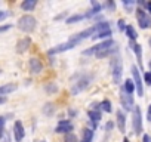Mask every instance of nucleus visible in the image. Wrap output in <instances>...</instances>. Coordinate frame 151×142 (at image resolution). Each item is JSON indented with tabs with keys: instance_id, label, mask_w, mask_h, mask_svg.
<instances>
[{
	"instance_id": "nucleus-42",
	"label": "nucleus",
	"mask_w": 151,
	"mask_h": 142,
	"mask_svg": "<svg viewBox=\"0 0 151 142\" xmlns=\"http://www.w3.org/2000/svg\"><path fill=\"white\" fill-rule=\"evenodd\" d=\"M150 68H151V61H150Z\"/></svg>"
},
{
	"instance_id": "nucleus-41",
	"label": "nucleus",
	"mask_w": 151,
	"mask_h": 142,
	"mask_svg": "<svg viewBox=\"0 0 151 142\" xmlns=\"http://www.w3.org/2000/svg\"><path fill=\"white\" fill-rule=\"evenodd\" d=\"M123 142H129V139H127V138H124V139H123Z\"/></svg>"
},
{
	"instance_id": "nucleus-3",
	"label": "nucleus",
	"mask_w": 151,
	"mask_h": 142,
	"mask_svg": "<svg viewBox=\"0 0 151 142\" xmlns=\"http://www.w3.org/2000/svg\"><path fill=\"white\" fill-rule=\"evenodd\" d=\"M117 46V43L114 42V40H111V39H108V40H104L102 43H99V44H95L93 47H91V49H86V50H83V55H96V53H101V52H104V50H107V49H111V47H116Z\"/></svg>"
},
{
	"instance_id": "nucleus-43",
	"label": "nucleus",
	"mask_w": 151,
	"mask_h": 142,
	"mask_svg": "<svg viewBox=\"0 0 151 142\" xmlns=\"http://www.w3.org/2000/svg\"><path fill=\"white\" fill-rule=\"evenodd\" d=\"M150 46H151V39H150Z\"/></svg>"
},
{
	"instance_id": "nucleus-16",
	"label": "nucleus",
	"mask_w": 151,
	"mask_h": 142,
	"mask_svg": "<svg viewBox=\"0 0 151 142\" xmlns=\"http://www.w3.org/2000/svg\"><path fill=\"white\" fill-rule=\"evenodd\" d=\"M117 126L120 132H126V115L122 111H117Z\"/></svg>"
},
{
	"instance_id": "nucleus-19",
	"label": "nucleus",
	"mask_w": 151,
	"mask_h": 142,
	"mask_svg": "<svg viewBox=\"0 0 151 142\" xmlns=\"http://www.w3.org/2000/svg\"><path fill=\"white\" fill-rule=\"evenodd\" d=\"M36 5H37L36 0H25V2L21 3V8H22L24 11H33V9L36 8Z\"/></svg>"
},
{
	"instance_id": "nucleus-31",
	"label": "nucleus",
	"mask_w": 151,
	"mask_h": 142,
	"mask_svg": "<svg viewBox=\"0 0 151 142\" xmlns=\"http://www.w3.org/2000/svg\"><path fill=\"white\" fill-rule=\"evenodd\" d=\"M144 80H145L148 85H151V73H145V74H144Z\"/></svg>"
},
{
	"instance_id": "nucleus-4",
	"label": "nucleus",
	"mask_w": 151,
	"mask_h": 142,
	"mask_svg": "<svg viewBox=\"0 0 151 142\" xmlns=\"http://www.w3.org/2000/svg\"><path fill=\"white\" fill-rule=\"evenodd\" d=\"M110 36H111L110 24H107V22H99V24H98V30H96V33L93 34L92 39H107V40H108Z\"/></svg>"
},
{
	"instance_id": "nucleus-13",
	"label": "nucleus",
	"mask_w": 151,
	"mask_h": 142,
	"mask_svg": "<svg viewBox=\"0 0 151 142\" xmlns=\"http://www.w3.org/2000/svg\"><path fill=\"white\" fill-rule=\"evenodd\" d=\"M70 130H73V124L68 121V120H62L58 123L55 132L56 133H70Z\"/></svg>"
},
{
	"instance_id": "nucleus-33",
	"label": "nucleus",
	"mask_w": 151,
	"mask_h": 142,
	"mask_svg": "<svg viewBox=\"0 0 151 142\" xmlns=\"http://www.w3.org/2000/svg\"><path fill=\"white\" fill-rule=\"evenodd\" d=\"M46 90H47V92H56V90H58V87H56V86H47V87H46Z\"/></svg>"
},
{
	"instance_id": "nucleus-32",
	"label": "nucleus",
	"mask_w": 151,
	"mask_h": 142,
	"mask_svg": "<svg viewBox=\"0 0 151 142\" xmlns=\"http://www.w3.org/2000/svg\"><path fill=\"white\" fill-rule=\"evenodd\" d=\"M119 28L120 30H126V25H124V21L123 19H119Z\"/></svg>"
},
{
	"instance_id": "nucleus-27",
	"label": "nucleus",
	"mask_w": 151,
	"mask_h": 142,
	"mask_svg": "<svg viewBox=\"0 0 151 142\" xmlns=\"http://www.w3.org/2000/svg\"><path fill=\"white\" fill-rule=\"evenodd\" d=\"M43 113L47 114V115H50V114L53 113V105H52V104H46L45 108H43Z\"/></svg>"
},
{
	"instance_id": "nucleus-29",
	"label": "nucleus",
	"mask_w": 151,
	"mask_h": 142,
	"mask_svg": "<svg viewBox=\"0 0 151 142\" xmlns=\"http://www.w3.org/2000/svg\"><path fill=\"white\" fill-rule=\"evenodd\" d=\"M3 129H5V117L0 115V138L3 136Z\"/></svg>"
},
{
	"instance_id": "nucleus-21",
	"label": "nucleus",
	"mask_w": 151,
	"mask_h": 142,
	"mask_svg": "<svg viewBox=\"0 0 151 142\" xmlns=\"http://www.w3.org/2000/svg\"><path fill=\"white\" fill-rule=\"evenodd\" d=\"M123 89H124L129 95H132V93H133V90L136 89V86H135L133 80H129V79H127V80L124 82V87H123Z\"/></svg>"
},
{
	"instance_id": "nucleus-30",
	"label": "nucleus",
	"mask_w": 151,
	"mask_h": 142,
	"mask_svg": "<svg viewBox=\"0 0 151 142\" xmlns=\"http://www.w3.org/2000/svg\"><path fill=\"white\" fill-rule=\"evenodd\" d=\"M11 24H6V25H0V33H5V31H8V30H11Z\"/></svg>"
},
{
	"instance_id": "nucleus-17",
	"label": "nucleus",
	"mask_w": 151,
	"mask_h": 142,
	"mask_svg": "<svg viewBox=\"0 0 151 142\" xmlns=\"http://www.w3.org/2000/svg\"><path fill=\"white\" fill-rule=\"evenodd\" d=\"M89 118H91V123H92L93 127H95L96 123L101 120V113L96 111V110H92V111H89Z\"/></svg>"
},
{
	"instance_id": "nucleus-6",
	"label": "nucleus",
	"mask_w": 151,
	"mask_h": 142,
	"mask_svg": "<svg viewBox=\"0 0 151 142\" xmlns=\"http://www.w3.org/2000/svg\"><path fill=\"white\" fill-rule=\"evenodd\" d=\"M133 132L136 135H139L142 132V117H141V108L135 105L133 108Z\"/></svg>"
},
{
	"instance_id": "nucleus-36",
	"label": "nucleus",
	"mask_w": 151,
	"mask_h": 142,
	"mask_svg": "<svg viewBox=\"0 0 151 142\" xmlns=\"http://www.w3.org/2000/svg\"><path fill=\"white\" fill-rule=\"evenodd\" d=\"M123 3H124L126 6H127V5H129V6H132V5H133L135 2H132V0H129V2H127V0H124V2H123Z\"/></svg>"
},
{
	"instance_id": "nucleus-38",
	"label": "nucleus",
	"mask_w": 151,
	"mask_h": 142,
	"mask_svg": "<svg viewBox=\"0 0 151 142\" xmlns=\"http://www.w3.org/2000/svg\"><path fill=\"white\" fill-rule=\"evenodd\" d=\"M144 142H150V136L148 135H144Z\"/></svg>"
},
{
	"instance_id": "nucleus-10",
	"label": "nucleus",
	"mask_w": 151,
	"mask_h": 142,
	"mask_svg": "<svg viewBox=\"0 0 151 142\" xmlns=\"http://www.w3.org/2000/svg\"><path fill=\"white\" fill-rule=\"evenodd\" d=\"M77 44L76 43H73V42H67V43H62V44H58L56 47H53V49H50L47 53L49 55H55V53H61V52H65V50H68V49H73V47H76Z\"/></svg>"
},
{
	"instance_id": "nucleus-39",
	"label": "nucleus",
	"mask_w": 151,
	"mask_h": 142,
	"mask_svg": "<svg viewBox=\"0 0 151 142\" xmlns=\"http://www.w3.org/2000/svg\"><path fill=\"white\" fill-rule=\"evenodd\" d=\"M145 8H147V9L151 12V2H147V6H145Z\"/></svg>"
},
{
	"instance_id": "nucleus-9",
	"label": "nucleus",
	"mask_w": 151,
	"mask_h": 142,
	"mask_svg": "<svg viewBox=\"0 0 151 142\" xmlns=\"http://www.w3.org/2000/svg\"><path fill=\"white\" fill-rule=\"evenodd\" d=\"M120 101H122V105L124 107V110H132V108H135V105H133V96L132 95H129L124 89H122V93H120Z\"/></svg>"
},
{
	"instance_id": "nucleus-11",
	"label": "nucleus",
	"mask_w": 151,
	"mask_h": 142,
	"mask_svg": "<svg viewBox=\"0 0 151 142\" xmlns=\"http://www.w3.org/2000/svg\"><path fill=\"white\" fill-rule=\"evenodd\" d=\"M14 136H15V141L17 142H21L25 136V132H24V126L21 121H15V126H14Z\"/></svg>"
},
{
	"instance_id": "nucleus-7",
	"label": "nucleus",
	"mask_w": 151,
	"mask_h": 142,
	"mask_svg": "<svg viewBox=\"0 0 151 142\" xmlns=\"http://www.w3.org/2000/svg\"><path fill=\"white\" fill-rule=\"evenodd\" d=\"M91 80H92V77L88 76V77H83L82 80H79L77 83H74L73 87H71V95H77V93H80L82 90H85V89L89 86Z\"/></svg>"
},
{
	"instance_id": "nucleus-24",
	"label": "nucleus",
	"mask_w": 151,
	"mask_h": 142,
	"mask_svg": "<svg viewBox=\"0 0 151 142\" xmlns=\"http://www.w3.org/2000/svg\"><path fill=\"white\" fill-rule=\"evenodd\" d=\"M86 18V15H73L70 18H67V24H74V22H79V21H83Z\"/></svg>"
},
{
	"instance_id": "nucleus-15",
	"label": "nucleus",
	"mask_w": 151,
	"mask_h": 142,
	"mask_svg": "<svg viewBox=\"0 0 151 142\" xmlns=\"http://www.w3.org/2000/svg\"><path fill=\"white\" fill-rule=\"evenodd\" d=\"M14 90H17V85H15V83H6V85H3V86H0V96L8 95V93H12Z\"/></svg>"
},
{
	"instance_id": "nucleus-25",
	"label": "nucleus",
	"mask_w": 151,
	"mask_h": 142,
	"mask_svg": "<svg viewBox=\"0 0 151 142\" xmlns=\"http://www.w3.org/2000/svg\"><path fill=\"white\" fill-rule=\"evenodd\" d=\"M101 108H102V111H105V113H111V102L108 101V99H105V101H102L101 104Z\"/></svg>"
},
{
	"instance_id": "nucleus-12",
	"label": "nucleus",
	"mask_w": 151,
	"mask_h": 142,
	"mask_svg": "<svg viewBox=\"0 0 151 142\" xmlns=\"http://www.w3.org/2000/svg\"><path fill=\"white\" fill-rule=\"evenodd\" d=\"M28 65H30V71L33 74H40L42 70H43V65H42L40 59H37V58H31Z\"/></svg>"
},
{
	"instance_id": "nucleus-18",
	"label": "nucleus",
	"mask_w": 151,
	"mask_h": 142,
	"mask_svg": "<svg viewBox=\"0 0 151 142\" xmlns=\"http://www.w3.org/2000/svg\"><path fill=\"white\" fill-rule=\"evenodd\" d=\"M92 11H89L88 14H86V18H91V16H93V15H96L99 11H101V5L98 3V2H95V0H92Z\"/></svg>"
},
{
	"instance_id": "nucleus-35",
	"label": "nucleus",
	"mask_w": 151,
	"mask_h": 142,
	"mask_svg": "<svg viewBox=\"0 0 151 142\" xmlns=\"http://www.w3.org/2000/svg\"><path fill=\"white\" fill-rule=\"evenodd\" d=\"M147 118L151 121V105L148 107V111H147Z\"/></svg>"
},
{
	"instance_id": "nucleus-28",
	"label": "nucleus",
	"mask_w": 151,
	"mask_h": 142,
	"mask_svg": "<svg viewBox=\"0 0 151 142\" xmlns=\"http://www.w3.org/2000/svg\"><path fill=\"white\" fill-rule=\"evenodd\" d=\"M65 142H77V136H76L74 133H67Z\"/></svg>"
},
{
	"instance_id": "nucleus-2",
	"label": "nucleus",
	"mask_w": 151,
	"mask_h": 142,
	"mask_svg": "<svg viewBox=\"0 0 151 142\" xmlns=\"http://www.w3.org/2000/svg\"><path fill=\"white\" fill-rule=\"evenodd\" d=\"M36 24H37V21H36V18L31 16V15H24V16H21V18L18 19V28H19L21 31H24V33H31V31H34Z\"/></svg>"
},
{
	"instance_id": "nucleus-23",
	"label": "nucleus",
	"mask_w": 151,
	"mask_h": 142,
	"mask_svg": "<svg viewBox=\"0 0 151 142\" xmlns=\"http://www.w3.org/2000/svg\"><path fill=\"white\" fill-rule=\"evenodd\" d=\"M93 139V130L92 129H85L83 130V142H91Z\"/></svg>"
},
{
	"instance_id": "nucleus-1",
	"label": "nucleus",
	"mask_w": 151,
	"mask_h": 142,
	"mask_svg": "<svg viewBox=\"0 0 151 142\" xmlns=\"http://www.w3.org/2000/svg\"><path fill=\"white\" fill-rule=\"evenodd\" d=\"M111 73H113V80L116 85H120L122 82V73H123V61L120 56H114L111 59Z\"/></svg>"
},
{
	"instance_id": "nucleus-20",
	"label": "nucleus",
	"mask_w": 151,
	"mask_h": 142,
	"mask_svg": "<svg viewBox=\"0 0 151 142\" xmlns=\"http://www.w3.org/2000/svg\"><path fill=\"white\" fill-rule=\"evenodd\" d=\"M132 49L135 50L136 58H138V62H139V65H141V68H142V49H141V44L133 43V44H132Z\"/></svg>"
},
{
	"instance_id": "nucleus-44",
	"label": "nucleus",
	"mask_w": 151,
	"mask_h": 142,
	"mask_svg": "<svg viewBox=\"0 0 151 142\" xmlns=\"http://www.w3.org/2000/svg\"><path fill=\"white\" fill-rule=\"evenodd\" d=\"M0 73H2V71H0Z\"/></svg>"
},
{
	"instance_id": "nucleus-14",
	"label": "nucleus",
	"mask_w": 151,
	"mask_h": 142,
	"mask_svg": "<svg viewBox=\"0 0 151 142\" xmlns=\"http://www.w3.org/2000/svg\"><path fill=\"white\" fill-rule=\"evenodd\" d=\"M30 44H31V39H30V37H24V39H21V40L17 43V52H18V53H24V52H27V49L30 47Z\"/></svg>"
},
{
	"instance_id": "nucleus-40",
	"label": "nucleus",
	"mask_w": 151,
	"mask_h": 142,
	"mask_svg": "<svg viewBox=\"0 0 151 142\" xmlns=\"http://www.w3.org/2000/svg\"><path fill=\"white\" fill-rule=\"evenodd\" d=\"M107 129L111 130V129H113V123H107Z\"/></svg>"
},
{
	"instance_id": "nucleus-8",
	"label": "nucleus",
	"mask_w": 151,
	"mask_h": 142,
	"mask_svg": "<svg viewBox=\"0 0 151 142\" xmlns=\"http://www.w3.org/2000/svg\"><path fill=\"white\" fill-rule=\"evenodd\" d=\"M132 76H133V83L136 86V92H138L139 96H142L144 95V87H142V82H141V74H139L138 67H135V65L132 67Z\"/></svg>"
},
{
	"instance_id": "nucleus-34",
	"label": "nucleus",
	"mask_w": 151,
	"mask_h": 142,
	"mask_svg": "<svg viewBox=\"0 0 151 142\" xmlns=\"http://www.w3.org/2000/svg\"><path fill=\"white\" fill-rule=\"evenodd\" d=\"M8 16V12H3V11H0V21H2V19H5Z\"/></svg>"
},
{
	"instance_id": "nucleus-22",
	"label": "nucleus",
	"mask_w": 151,
	"mask_h": 142,
	"mask_svg": "<svg viewBox=\"0 0 151 142\" xmlns=\"http://www.w3.org/2000/svg\"><path fill=\"white\" fill-rule=\"evenodd\" d=\"M126 34H127V37H129L132 42L138 39V33L135 31V28H133L132 25H127V27H126Z\"/></svg>"
},
{
	"instance_id": "nucleus-37",
	"label": "nucleus",
	"mask_w": 151,
	"mask_h": 142,
	"mask_svg": "<svg viewBox=\"0 0 151 142\" xmlns=\"http://www.w3.org/2000/svg\"><path fill=\"white\" fill-rule=\"evenodd\" d=\"M6 102V96H0V105Z\"/></svg>"
},
{
	"instance_id": "nucleus-5",
	"label": "nucleus",
	"mask_w": 151,
	"mask_h": 142,
	"mask_svg": "<svg viewBox=\"0 0 151 142\" xmlns=\"http://www.w3.org/2000/svg\"><path fill=\"white\" fill-rule=\"evenodd\" d=\"M136 18H138V22H139V27L142 28V30H145V28H150L151 27V16L150 15H147V12L144 11V9H138L136 11Z\"/></svg>"
},
{
	"instance_id": "nucleus-26",
	"label": "nucleus",
	"mask_w": 151,
	"mask_h": 142,
	"mask_svg": "<svg viewBox=\"0 0 151 142\" xmlns=\"http://www.w3.org/2000/svg\"><path fill=\"white\" fill-rule=\"evenodd\" d=\"M117 50V47H111V49H107V50H104V52H101V53H96V58H104V56H108V55H111L113 52H116Z\"/></svg>"
}]
</instances>
